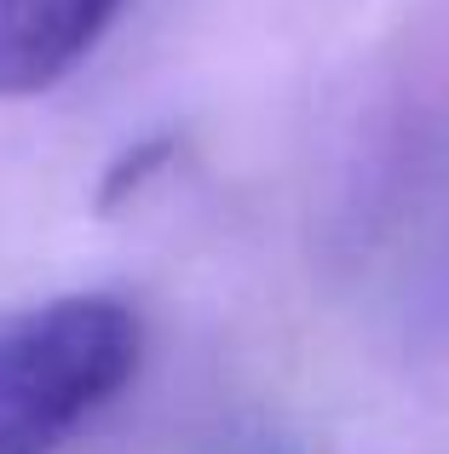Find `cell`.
Returning <instances> with one entry per match:
<instances>
[{
	"label": "cell",
	"mask_w": 449,
	"mask_h": 454,
	"mask_svg": "<svg viewBox=\"0 0 449 454\" xmlns=\"http://www.w3.org/2000/svg\"><path fill=\"white\" fill-rule=\"evenodd\" d=\"M340 265L409 340L449 333V121L409 115L351 173Z\"/></svg>",
	"instance_id": "obj_1"
},
{
	"label": "cell",
	"mask_w": 449,
	"mask_h": 454,
	"mask_svg": "<svg viewBox=\"0 0 449 454\" xmlns=\"http://www.w3.org/2000/svg\"><path fill=\"white\" fill-rule=\"evenodd\" d=\"M138 317L110 294H64L0 322V454H52L138 374Z\"/></svg>",
	"instance_id": "obj_2"
},
{
	"label": "cell",
	"mask_w": 449,
	"mask_h": 454,
	"mask_svg": "<svg viewBox=\"0 0 449 454\" xmlns=\"http://www.w3.org/2000/svg\"><path fill=\"white\" fill-rule=\"evenodd\" d=\"M122 12L127 0H0V98L58 87Z\"/></svg>",
	"instance_id": "obj_3"
},
{
	"label": "cell",
	"mask_w": 449,
	"mask_h": 454,
	"mask_svg": "<svg viewBox=\"0 0 449 454\" xmlns=\"http://www.w3.org/2000/svg\"><path fill=\"white\" fill-rule=\"evenodd\" d=\"M173 155V138H150V145H138L133 155H122V161L104 173V190H98V207L110 213V207H122L133 190H145L150 184V173H156L161 161Z\"/></svg>",
	"instance_id": "obj_4"
},
{
	"label": "cell",
	"mask_w": 449,
	"mask_h": 454,
	"mask_svg": "<svg viewBox=\"0 0 449 454\" xmlns=\"http://www.w3.org/2000/svg\"><path fill=\"white\" fill-rule=\"evenodd\" d=\"M202 454H300L294 437H282L277 426H259V420H242L231 432H219Z\"/></svg>",
	"instance_id": "obj_5"
}]
</instances>
